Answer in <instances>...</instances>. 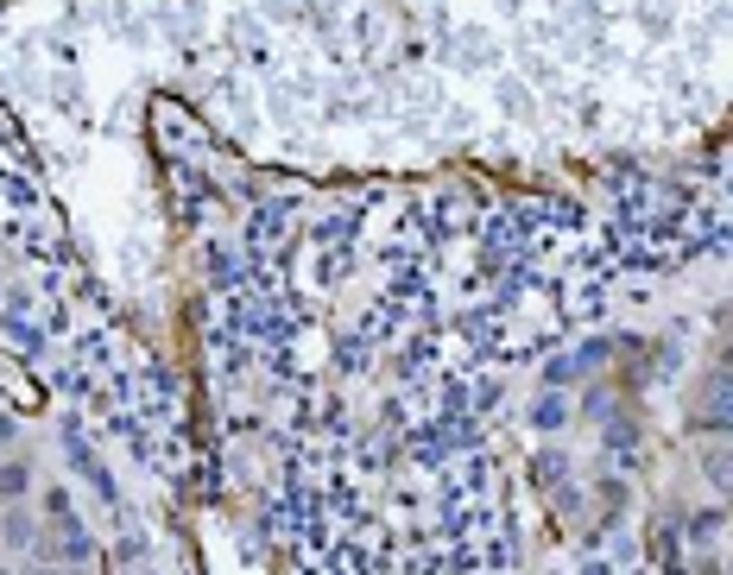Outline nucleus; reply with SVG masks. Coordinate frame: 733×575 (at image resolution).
<instances>
[{
	"instance_id": "1",
	"label": "nucleus",
	"mask_w": 733,
	"mask_h": 575,
	"mask_svg": "<svg viewBox=\"0 0 733 575\" xmlns=\"http://www.w3.org/2000/svg\"><path fill=\"white\" fill-rule=\"evenodd\" d=\"M708 481H715V487H733V449H715V455H708Z\"/></svg>"
}]
</instances>
